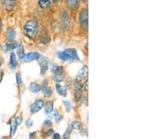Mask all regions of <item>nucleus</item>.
<instances>
[{
    "instance_id": "nucleus-23",
    "label": "nucleus",
    "mask_w": 158,
    "mask_h": 139,
    "mask_svg": "<svg viewBox=\"0 0 158 139\" xmlns=\"http://www.w3.org/2000/svg\"><path fill=\"white\" fill-rule=\"evenodd\" d=\"M71 126H72L73 129H77L78 131H80L81 129H82L81 123L80 122H77V121H75V122H73L72 123V125H71Z\"/></svg>"
},
{
    "instance_id": "nucleus-13",
    "label": "nucleus",
    "mask_w": 158,
    "mask_h": 139,
    "mask_svg": "<svg viewBox=\"0 0 158 139\" xmlns=\"http://www.w3.org/2000/svg\"><path fill=\"white\" fill-rule=\"evenodd\" d=\"M56 89L57 93L60 96L65 97L67 96V90H66V88L64 87H63L60 84H57L56 85Z\"/></svg>"
},
{
    "instance_id": "nucleus-27",
    "label": "nucleus",
    "mask_w": 158,
    "mask_h": 139,
    "mask_svg": "<svg viewBox=\"0 0 158 139\" xmlns=\"http://www.w3.org/2000/svg\"><path fill=\"white\" fill-rule=\"evenodd\" d=\"M64 104H65L66 110H67L68 111V112H69L70 110V108H71L70 103L69 102V101H65V102H64Z\"/></svg>"
},
{
    "instance_id": "nucleus-30",
    "label": "nucleus",
    "mask_w": 158,
    "mask_h": 139,
    "mask_svg": "<svg viewBox=\"0 0 158 139\" xmlns=\"http://www.w3.org/2000/svg\"><path fill=\"white\" fill-rule=\"evenodd\" d=\"M15 121H16V122L17 123V125L19 126V125H20V124L22 123L23 118H22L21 117H17V118L15 119Z\"/></svg>"
},
{
    "instance_id": "nucleus-22",
    "label": "nucleus",
    "mask_w": 158,
    "mask_h": 139,
    "mask_svg": "<svg viewBox=\"0 0 158 139\" xmlns=\"http://www.w3.org/2000/svg\"><path fill=\"white\" fill-rule=\"evenodd\" d=\"M73 131V128L72 127V126L70 125L68 126V128L67 129V130H66L65 133H64V135H63V138H69L70 136L71 135V133H72Z\"/></svg>"
},
{
    "instance_id": "nucleus-7",
    "label": "nucleus",
    "mask_w": 158,
    "mask_h": 139,
    "mask_svg": "<svg viewBox=\"0 0 158 139\" xmlns=\"http://www.w3.org/2000/svg\"><path fill=\"white\" fill-rule=\"evenodd\" d=\"M39 60V64L40 66V70H41V73L42 74H44V73L47 71L48 67H49V64H48L47 60L44 59V57L41 56L40 57Z\"/></svg>"
},
{
    "instance_id": "nucleus-37",
    "label": "nucleus",
    "mask_w": 158,
    "mask_h": 139,
    "mask_svg": "<svg viewBox=\"0 0 158 139\" xmlns=\"http://www.w3.org/2000/svg\"><path fill=\"white\" fill-rule=\"evenodd\" d=\"M58 1H59V0H53V2H54V3H57Z\"/></svg>"
},
{
    "instance_id": "nucleus-36",
    "label": "nucleus",
    "mask_w": 158,
    "mask_h": 139,
    "mask_svg": "<svg viewBox=\"0 0 158 139\" xmlns=\"http://www.w3.org/2000/svg\"><path fill=\"white\" fill-rule=\"evenodd\" d=\"M81 1H82L84 3H86V2H88V0H81Z\"/></svg>"
},
{
    "instance_id": "nucleus-6",
    "label": "nucleus",
    "mask_w": 158,
    "mask_h": 139,
    "mask_svg": "<svg viewBox=\"0 0 158 139\" xmlns=\"http://www.w3.org/2000/svg\"><path fill=\"white\" fill-rule=\"evenodd\" d=\"M44 101L41 99H37L32 103L31 107H30V112L32 114L37 113L40 110H42V108L44 107Z\"/></svg>"
},
{
    "instance_id": "nucleus-3",
    "label": "nucleus",
    "mask_w": 158,
    "mask_h": 139,
    "mask_svg": "<svg viewBox=\"0 0 158 139\" xmlns=\"http://www.w3.org/2000/svg\"><path fill=\"white\" fill-rule=\"evenodd\" d=\"M52 72L53 75H54L56 80L58 82L63 80V77H64V73H63V68L58 65H53L52 67Z\"/></svg>"
},
{
    "instance_id": "nucleus-14",
    "label": "nucleus",
    "mask_w": 158,
    "mask_h": 139,
    "mask_svg": "<svg viewBox=\"0 0 158 139\" xmlns=\"http://www.w3.org/2000/svg\"><path fill=\"white\" fill-rule=\"evenodd\" d=\"M17 48V43L15 42L11 41L9 43H7L4 46L3 49L6 51H12Z\"/></svg>"
},
{
    "instance_id": "nucleus-24",
    "label": "nucleus",
    "mask_w": 158,
    "mask_h": 139,
    "mask_svg": "<svg viewBox=\"0 0 158 139\" xmlns=\"http://www.w3.org/2000/svg\"><path fill=\"white\" fill-rule=\"evenodd\" d=\"M53 116H54V119L56 122H59V121L62 120V116H61L60 114L57 112V111H56Z\"/></svg>"
},
{
    "instance_id": "nucleus-32",
    "label": "nucleus",
    "mask_w": 158,
    "mask_h": 139,
    "mask_svg": "<svg viewBox=\"0 0 158 139\" xmlns=\"http://www.w3.org/2000/svg\"><path fill=\"white\" fill-rule=\"evenodd\" d=\"M84 89H85V91H86V92H88V81L86 80L85 84H84Z\"/></svg>"
},
{
    "instance_id": "nucleus-10",
    "label": "nucleus",
    "mask_w": 158,
    "mask_h": 139,
    "mask_svg": "<svg viewBox=\"0 0 158 139\" xmlns=\"http://www.w3.org/2000/svg\"><path fill=\"white\" fill-rule=\"evenodd\" d=\"M42 92L43 93V96L46 98H50L52 96V91L47 83H44L42 85V87H41Z\"/></svg>"
},
{
    "instance_id": "nucleus-29",
    "label": "nucleus",
    "mask_w": 158,
    "mask_h": 139,
    "mask_svg": "<svg viewBox=\"0 0 158 139\" xmlns=\"http://www.w3.org/2000/svg\"><path fill=\"white\" fill-rule=\"evenodd\" d=\"M53 133H54L53 132V131L52 129H50V130H48L47 132H45L44 135V136H47V137H48V136H52L53 134Z\"/></svg>"
},
{
    "instance_id": "nucleus-1",
    "label": "nucleus",
    "mask_w": 158,
    "mask_h": 139,
    "mask_svg": "<svg viewBox=\"0 0 158 139\" xmlns=\"http://www.w3.org/2000/svg\"><path fill=\"white\" fill-rule=\"evenodd\" d=\"M39 32V23L37 20L32 19L27 21L24 26V33L30 39H35Z\"/></svg>"
},
{
    "instance_id": "nucleus-17",
    "label": "nucleus",
    "mask_w": 158,
    "mask_h": 139,
    "mask_svg": "<svg viewBox=\"0 0 158 139\" xmlns=\"http://www.w3.org/2000/svg\"><path fill=\"white\" fill-rule=\"evenodd\" d=\"M29 89L30 92L34 93H37L41 90L40 86L35 82H32L29 86Z\"/></svg>"
},
{
    "instance_id": "nucleus-19",
    "label": "nucleus",
    "mask_w": 158,
    "mask_h": 139,
    "mask_svg": "<svg viewBox=\"0 0 158 139\" xmlns=\"http://www.w3.org/2000/svg\"><path fill=\"white\" fill-rule=\"evenodd\" d=\"M44 110L45 112L47 114H49L52 112L53 110V103L52 101H47V102L45 103Z\"/></svg>"
},
{
    "instance_id": "nucleus-35",
    "label": "nucleus",
    "mask_w": 158,
    "mask_h": 139,
    "mask_svg": "<svg viewBox=\"0 0 158 139\" xmlns=\"http://www.w3.org/2000/svg\"><path fill=\"white\" fill-rule=\"evenodd\" d=\"M2 21H1V19H0V32H2Z\"/></svg>"
},
{
    "instance_id": "nucleus-26",
    "label": "nucleus",
    "mask_w": 158,
    "mask_h": 139,
    "mask_svg": "<svg viewBox=\"0 0 158 139\" xmlns=\"http://www.w3.org/2000/svg\"><path fill=\"white\" fill-rule=\"evenodd\" d=\"M18 54H19V57L21 56L22 55H23V47L22 46H19V48H18Z\"/></svg>"
},
{
    "instance_id": "nucleus-31",
    "label": "nucleus",
    "mask_w": 158,
    "mask_h": 139,
    "mask_svg": "<svg viewBox=\"0 0 158 139\" xmlns=\"http://www.w3.org/2000/svg\"><path fill=\"white\" fill-rule=\"evenodd\" d=\"M52 123L50 120H46L44 122V125L46 126H52Z\"/></svg>"
},
{
    "instance_id": "nucleus-4",
    "label": "nucleus",
    "mask_w": 158,
    "mask_h": 139,
    "mask_svg": "<svg viewBox=\"0 0 158 139\" xmlns=\"http://www.w3.org/2000/svg\"><path fill=\"white\" fill-rule=\"evenodd\" d=\"M40 54L38 53L31 52L28 53L27 54H23L21 56H20V59L21 61L23 62H31L33 60H36L40 59Z\"/></svg>"
},
{
    "instance_id": "nucleus-16",
    "label": "nucleus",
    "mask_w": 158,
    "mask_h": 139,
    "mask_svg": "<svg viewBox=\"0 0 158 139\" xmlns=\"http://www.w3.org/2000/svg\"><path fill=\"white\" fill-rule=\"evenodd\" d=\"M58 59L63 60V61H73L71 58L65 51H60L58 53Z\"/></svg>"
},
{
    "instance_id": "nucleus-15",
    "label": "nucleus",
    "mask_w": 158,
    "mask_h": 139,
    "mask_svg": "<svg viewBox=\"0 0 158 139\" xmlns=\"http://www.w3.org/2000/svg\"><path fill=\"white\" fill-rule=\"evenodd\" d=\"M52 3V0H39L38 4L41 9H47L51 6Z\"/></svg>"
},
{
    "instance_id": "nucleus-20",
    "label": "nucleus",
    "mask_w": 158,
    "mask_h": 139,
    "mask_svg": "<svg viewBox=\"0 0 158 139\" xmlns=\"http://www.w3.org/2000/svg\"><path fill=\"white\" fill-rule=\"evenodd\" d=\"M18 126H19V125H17L16 121H15V120L11 121V126H10V135H11V136H14L15 134V133H16Z\"/></svg>"
},
{
    "instance_id": "nucleus-8",
    "label": "nucleus",
    "mask_w": 158,
    "mask_h": 139,
    "mask_svg": "<svg viewBox=\"0 0 158 139\" xmlns=\"http://www.w3.org/2000/svg\"><path fill=\"white\" fill-rule=\"evenodd\" d=\"M80 0H66V4L68 8L73 11H75L80 6Z\"/></svg>"
},
{
    "instance_id": "nucleus-25",
    "label": "nucleus",
    "mask_w": 158,
    "mask_h": 139,
    "mask_svg": "<svg viewBox=\"0 0 158 139\" xmlns=\"http://www.w3.org/2000/svg\"><path fill=\"white\" fill-rule=\"evenodd\" d=\"M16 82H17V84H22V78H21V76H20V73H17L16 75Z\"/></svg>"
},
{
    "instance_id": "nucleus-11",
    "label": "nucleus",
    "mask_w": 158,
    "mask_h": 139,
    "mask_svg": "<svg viewBox=\"0 0 158 139\" xmlns=\"http://www.w3.org/2000/svg\"><path fill=\"white\" fill-rule=\"evenodd\" d=\"M17 0H4L3 5L4 8L8 11H11L14 8Z\"/></svg>"
},
{
    "instance_id": "nucleus-21",
    "label": "nucleus",
    "mask_w": 158,
    "mask_h": 139,
    "mask_svg": "<svg viewBox=\"0 0 158 139\" xmlns=\"http://www.w3.org/2000/svg\"><path fill=\"white\" fill-rule=\"evenodd\" d=\"M6 37L7 39L10 41H13L16 37V32H15L14 30L13 29H9L6 31Z\"/></svg>"
},
{
    "instance_id": "nucleus-18",
    "label": "nucleus",
    "mask_w": 158,
    "mask_h": 139,
    "mask_svg": "<svg viewBox=\"0 0 158 139\" xmlns=\"http://www.w3.org/2000/svg\"><path fill=\"white\" fill-rule=\"evenodd\" d=\"M10 64H11V67L13 68V69L16 68L18 63L16 60V54H15L14 53H11V55H10Z\"/></svg>"
},
{
    "instance_id": "nucleus-34",
    "label": "nucleus",
    "mask_w": 158,
    "mask_h": 139,
    "mask_svg": "<svg viewBox=\"0 0 158 139\" xmlns=\"http://www.w3.org/2000/svg\"><path fill=\"white\" fill-rule=\"evenodd\" d=\"M2 78H3V72L2 70H0V83L2 82Z\"/></svg>"
},
{
    "instance_id": "nucleus-12",
    "label": "nucleus",
    "mask_w": 158,
    "mask_h": 139,
    "mask_svg": "<svg viewBox=\"0 0 158 139\" xmlns=\"http://www.w3.org/2000/svg\"><path fill=\"white\" fill-rule=\"evenodd\" d=\"M64 51L73 60H79L80 58L78 56V54L75 49H67Z\"/></svg>"
},
{
    "instance_id": "nucleus-2",
    "label": "nucleus",
    "mask_w": 158,
    "mask_h": 139,
    "mask_svg": "<svg viewBox=\"0 0 158 139\" xmlns=\"http://www.w3.org/2000/svg\"><path fill=\"white\" fill-rule=\"evenodd\" d=\"M80 22L81 26L86 30H88L89 27V11L88 9H84L80 13Z\"/></svg>"
},
{
    "instance_id": "nucleus-9",
    "label": "nucleus",
    "mask_w": 158,
    "mask_h": 139,
    "mask_svg": "<svg viewBox=\"0 0 158 139\" xmlns=\"http://www.w3.org/2000/svg\"><path fill=\"white\" fill-rule=\"evenodd\" d=\"M88 72H89L88 67L86 66V65H84L78 72L77 76V80L80 81H81V80H84L88 76Z\"/></svg>"
},
{
    "instance_id": "nucleus-28",
    "label": "nucleus",
    "mask_w": 158,
    "mask_h": 139,
    "mask_svg": "<svg viewBox=\"0 0 158 139\" xmlns=\"http://www.w3.org/2000/svg\"><path fill=\"white\" fill-rule=\"evenodd\" d=\"M32 125H33V121L31 120V119H29L28 120H27L26 126H27V127L30 128Z\"/></svg>"
},
{
    "instance_id": "nucleus-33",
    "label": "nucleus",
    "mask_w": 158,
    "mask_h": 139,
    "mask_svg": "<svg viewBox=\"0 0 158 139\" xmlns=\"http://www.w3.org/2000/svg\"><path fill=\"white\" fill-rule=\"evenodd\" d=\"M60 138V136L59 134H58V133H55L54 134H53V138H54V139H59Z\"/></svg>"
},
{
    "instance_id": "nucleus-38",
    "label": "nucleus",
    "mask_w": 158,
    "mask_h": 139,
    "mask_svg": "<svg viewBox=\"0 0 158 139\" xmlns=\"http://www.w3.org/2000/svg\"><path fill=\"white\" fill-rule=\"evenodd\" d=\"M2 64V59H0V66H1Z\"/></svg>"
},
{
    "instance_id": "nucleus-5",
    "label": "nucleus",
    "mask_w": 158,
    "mask_h": 139,
    "mask_svg": "<svg viewBox=\"0 0 158 139\" xmlns=\"http://www.w3.org/2000/svg\"><path fill=\"white\" fill-rule=\"evenodd\" d=\"M74 87H75V98L77 100H79L82 96L83 86L81 84L80 81L76 80L74 83Z\"/></svg>"
}]
</instances>
